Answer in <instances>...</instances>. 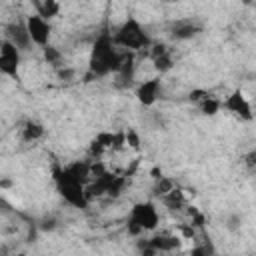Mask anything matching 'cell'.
Masks as SVG:
<instances>
[{
	"mask_svg": "<svg viewBox=\"0 0 256 256\" xmlns=\"http://www.w3.org/2000/svg\"><path fill=\"white\" fill-rule=\"evenodd\" d=\"M56 76H58V80H60V82H72V80L76 78V70L64 64V66L56 68Z\"/></svg>",
	"mask_w": 256,
	"mask_h": 256,
	"instance_id": "cell-26",
	"label": "cell"
},
{
	"mask_svg": "<svg viewBox=\"0 0 256 256\" xmlns=\"http://www.w3.org/2000/svg\"><path fill=\"white\" fill-rule=\"evenodd\" d=\"M36 8V14H40L46 20H52L60 14V2L58 0H30Z\"/></svg>",
	"mask_w": 256,
	"mask_h": 256,
	"instance_id": "cell-16",
	"label": "cell"
},
{
	"mask_svg": "<svg viewBox=\"0 0 256 256\" xmlns=\"http://www.w3.org/2000/svg\"><path fill=\"white\" fill-rule=\"evenodd\" d=\"M160 92H162V76H160V74L142 80V82L134 88V96H136V100H138L144 108L154 106L156 100L160 98Z\"/></svg>",
	"mask_w": 256,
	"mask_h": 256,
	"instance_id": "cell-9",
	"label": "cell"
},
{
	"mask_svg": "<svg viewBox=\"0 0 256 256\" xmlns=\"http://www.w3.org/2000/svg\"><path fill=\"white\" fill-rule=\"evenodd\" d=\"M210 96V92L208 90H204V88H194V90H190V94H188V100L192 102V104H200L204 98H208Z\"/></svg>",
	"mask_w": 256,
	"mask_h": 256,
	"instance_id": "cell-31",
	"label": "cell"
},
{
	"mask_svg": "<svg viewBox=\"0 0 256 256\" xmlns=\"http://www.w3.org/2000/svg\"><path fill=\"white\" fill-rule=\"evenodd\" d=\"M134 62H136V60H134V52L128 50V54H126L122 66H120L118 72L114 74V82H112L114 88H118V90H128V88L134 86V76H136V64H134Z\"/></svg>",
	"mask_w": 256,
	"mask_h": 256,
	"instance_id": "cell-11",
	"label": "cell"
},
{
	"mask_svg": "<svg viewBox=\"0 0 256 256\" xmlns=\"http://www.w3.org/2000/svg\"><path fill=\"white\" fill-rule=\"evenodd\" d=\"M202 30H204V24H202V20H198V18H178V20H172V22L166 26V34H168V38L174 40V42L192 40V38H196Z\"/></svg>",
	"mask_w": 256,
	"mask_h": 256,
	"instance_id": "cell-7",
	"label": "cell"
},
{
	"mask_svg": "<svg viewBox=\"0 0 256 256\" xmlns=\"http://www.w3.org/2000/svg\"><path fill=\"white\" fill-rule=\"evenodd\" d=\"M150 176H152V180H158V178L162 176V170H160L158 166H154V168L150 170Z\"/></svg>",
	"mask_w": 256,
	"mask_h": 256,
	"instance_id": "cell-35",
	"label": "cell"
},
{
	"mask_svg": "<svg viewBox=\"0 0 256 256\" xmlns=\"http://www.w3.org/2000/svg\"><path fill=\"white\" fill-rule=\"evenodd\" d=\"M130 222L138 224L144 232H152L158 228L160 224V216H158V210H156V204L152 200H142V202H136L130 212H128V218Z\"/></svg>",
	"mask_w": 256,
	"mask_h": 256,
	"instance_id": "cell-4",
	"label": "cell"
},
{
	"mask_svg": "<svg viewBox=\"0 0 256 256\" xmlns=\"http://www.w3.org/2000/svg\"><path fill=\"white\" fill-rule=\"evenodd\" d=\"M176 230L180 232L182 240H194L196 238V232H198V228H194L192 224H178Z\"/></svg>",
	"mask_w": 256,
	"mask_h": 256,
	"instance_id": "cell-29",
	"label": "cell"
},
{
	"mask_svg": "<svg viewBox=\"0 0 256 256\" xmlns=\"http://www.w3.org/2000/svg\"><path fill=\"white\" fill-rule=\"evenodd\" d=\"M242 222H244L242 214L230 212V214L226 216V230H228V232H238V230L242 228Z\"/></svg>",
	"mask_w": 256,
	"mask_h": 256,
	"instance_id": "cell-24",
	"label": "cell"
},
{
	"mask_svg": "<svg viewBox=\"0 0 256 256\" xmlns=\"http://www.w3.org/2000/svg\"><path fill=\"white\" fill-rule=\"evenodd\" d=\"M128 50H118V46L114 44L112 32L104 28L92 42L90 56H88V72L84 76V82H90L94 78H104L108 74H116Z\"/></svg>",
	"mask_w": 256,
	"mask_h": 256,
	"instance_id": "cell-1",
	"label": "cell"
},
{
	"mask_svg": "<svg viewBox=\"0 0 256 256\" xmlns=\"http://www.w3.org/2000/svg\"><path fill=\"white\" fill-rule=\"evenodd\" d=\"M242 162H244V166L248 170H256V148H252L250 152H246L242 156Z\"/></svg>",
	"mask_w": 256,
	"mask_h": 256,
	"instance_id": "cell-33",
	"label": "cell"
},
{
	"mask_svg": "<svg viewBox=\"0 0 256 256\" xmlns=\"http://www.w3.org/2000/svg\"><path fill=\"white\" fill-rule=\"evenodd\" d=\"M20 62H22V50L8 38H2V42H0V74L8 76L12 80H18Z\"/></svg>",
	"mask_w": 256,
	"mask_h": 256,
	"instance_id": "cell-5",
	"label": "cell"
},
{
	"mask_svg": "<svg viewBox=\"0 0 256 256\" xmlns=\"http://www.w3.org/2000/svg\"><path fill=\"white\" fill-rule=\"evenodd\" d=\"M114 44L122 50H130V52H140L144 48H150L152 46V36L146 32V28L140 24L138 18L134 16H128L114 32Z\"/></svg>",
	"mask_w": 256,
	"mask_h": 256,
	"instance_id": "cell-3",
	"label": "cell"
},
{
	"mask_svg": "<svg viewBox=\"0 0 256 256\" xmlns=\"http://www.w3.org/2000/svg\"><path fill=\"white\" fill-rule=\"evenodd\" d=\"M104 152H106V146L100 144L96 138H92L90 144H88V156H90L92 160H98L100 156H104Z\"/></svg>",
	"mask_w": 256,
	"mask_h": 256,
	"instance_id": "cell-25",
	"label": "cell"
},
{
	"mask_svg": "<svg viewBox=\"0 0 256 256\" xmlns=\"http://www.w3.org/2000/svg\"><path fill=\"white\" fill-rule=\"evenodd\" d=\"M160 202L164 204V208H168L170 212H180L182 208H186V196H184V190L182 188H172L168 194H164L160 198Z\"/></svg>",
	"mask_w": 256,
	"mask_h": 256,
	"instance_id": "cell-15",
	"label": "cell"
},
{
	"mask_svg": "<svg viewBox=\"0 0 256 256\" xmlns=\"http://www.w3.org/2000/svg\"><path fill=\"white\" fill-rule=\"evenodd\" d=\"M166 52H170V48H168V44L166 42H152V46L148 48V54H150V60L152 58H156V56H162V54H166Z\"/></svg>",
	"mask_w": 256,
	"mask_h": 256,
	"instance_id": "cell-27",
	"label": "cell"
},
{
	"mask_svg": "<svg viewBox=\"0 0 256 256\" xmlns=\"http://www.w3.org/2000/svg\"><path fill=\"white\" fill-rule=\"evenodd\" d=\"M222 110H226L228 114H232L234 118L242 120V122H252L254 120V110H252V104L250 100L246 98V94L236 88L232 90L224 100H222Z\"/></svg>",
	"mask_w": 256,
	"mask_h": 256,
	"instance_id": "cell-6",
	"label": "cell"
},
{
	"mask_svg": "<svg viewBox=\"0 0 256 256\" xmlns=\"http://www.w3.org/2000/svg\"><path fill=\"white\" fill-rule=\"evenodd\" d=\"M36 224H38V230L40 232H54L60 226V220L54 214H44L40 220H36Z\"/></svg>",
	"mask_w": 256,
	"mask_h": 256,
	"instance_id": "cell-23",
	"label": "cell"
},
{
	"mask_svg": "<svg viewBox=\"0 0 256 256\" xmlns=\"http://www.w3.org/2000/svg\"><path fill=\"white\" fill-rule=\"evenodd\" d=\"M42 56H44V60H46L48 64H52L54 68L64 66V64H62V52H60L56 46H52V44H48V46L42 48Z\"/></svg>",
	"mask_w": 256,
	"mask_h": 256,
	"instance_id": "cell-21",
	"label": "cell"
},
{
	"mask_svg": "<svg viewBox=\"0 0 256 256\" xmlns=\"http://www.w3.org/2000/svg\"><path fill=\"white\" fill-rule=\"evenodd\" d=\"M216 250L212 248V246H208V244H204V246H196V248H190V254L192 256H200V254H214Z\"/></svg>",
	"mask_w": 256,
	"mask_h": 256,
	"instance_id": "cell-34",
	"label": "cell"
},
{
	"mask_svg": "<svg viewBox=\"0 0 256 256\" xmlns=\"http://www.w3.org/2000/svg\"><path fill=\"white\" fill-rule=\"evenodd\" d=\"M174 66H176V62H174L172 52H166V54H162V56L152 58V68H154V72H156V74H160V76L168 74Z\"/></svg>",
	"mask_w": 256,
	"mask_h": 256,
	"instance_id": "cell-17",
	"label": "cell"
},
{
	"mask_svg": "<svg viewBox=\"0 0 256 256\" xmlns=\"http://www.w3.org/2000/svg\"><path fill=\"white\" fill-rule=\"evenodd\" d=\"M126 144L132 148V150H140V136L134 128H128L126 130Z\"/></svg>",
	"mask_w": 256,
	"mask_h": 256,
	"instance_id": "cell-32",
	"label": "cell"
},
{
	"mask_svg": "<svg viewBox=\"0 0 256 256\" xmlns=\"http://www.w3.org/2000/svg\"><path fill=\"white\" fill-rule=\"evenodd\" d=\"M128 144H126V130H118L114 134V144H112V152H120L124 150Z\"/></svg>",
	"mask_w": 256,
	"mask_h": 256,
	"instance_id": "cell-30",
	"label": "cell"
},
{
	"mask_svg": "<svg viewBox=\"0 0 256 256\" xmlns=\"http://www.w3.org/2000/svg\"><path fill=\"white\" fill-rule=\"evenodd\" d=\"M24 22H26V28L30 32V38H32L34 46L44 48V46L50 44V36H52V24H50V20L42 18L40 14H28L24 18Z\"/></svg>",
	"mask_w": 256,
	"mask_h": 256,
	"instance_id": "cell-8",
	"label": "cell"
},
{
	"mask_svg": "<svg viewBox=\"0 0 256 256\" xmlns=\"http://www.w3.org/2000/svg\"><path fill=\"white\" fill-rule=\"evenodd\" d=\"M126 184H128V174L116 176V178L112 180V184L108 186V194H106V196H110V198H118V196L124 192Z\"/></svg>",
	"mask_w": 256,
	"mask_h": 256,
	"instance_id": "cell-22",
	"label": "cell"
},
{
	"mask_svg": "<svg viewBox=\"0 0 256 256\" xmlns=\"http://www.w3.org/2000/svg\"><path fill=\"white\" fill-rule=\"evenodd\" d=\"M148 240H150V244L158 250V254H160V252H174V250H178L180 244H182V236H178V234H166V232L154 234V236H150Z\"/></svg>",
	"mask_w": 256,
	"mask_h": 256,
	"instance_id": "cell-12",
	"label": "cell"
},
{
	"mask_svg": "<svg viewBox=\"0 0 256 256\" xmlns=\"http://www.w3.org/2000/svg\"><path fill=\"white\" fill-rule=\"evenodd\" d=\"M254 10H256V2H254Z\"/></svg>",
	"mask_w": 256,
	"mask_h": 256,
	"instance_id": "cell-37",
	"label": "cell"
},
{
	"mask_svg": "<svg viewBox=\"0 0 256 256\" xmlns=\"http://www.w3.org/2000/svg\"><path fill=\"white\" fill-rule=\"evenodd\" d=\"M62 168H64V172H66L70 178H74V180H80V182H84V184H88V182L92 180V174H90V160H74V162H70V164L62 166Z\"/></svg>",
	"mask_w": 256,
	"mask_h": 256,
	"instance_id": "cell-13",
	"label": "cell"
},
{
	"mask_svg": "<svg viewBox=\"0 0 256 256\" xmlns=\"http://www.w3.org/2000/svg\"><path fill=\"white\" fill-rule=\"evenodd\" d=\"M172 188H176V182H174V178H170V176H160L158 180H154V184H152V196L154 198H162L164 194H168Z\"/></svg>",
	"mask_w": 256,
	"mask_h": 256,
	"instance_id": "cell-19",
	"label": "cell"
},
{
	"mask_svg": "<svg viewBox=\"0 0 256 256\" xmlns=\"http://www.w3.org/2000/svg\"><path fill=\"white\" fill-rule=\"evenodd\" d=\"M114 134H116V132H112V130H110V132H108V130H102V132H98L94 138H96L100 144H104V146H106V150H112V144H114Z\"/></svg>",
	"mask_w": 256,
	"mask_h": 256,
	"instance_id": "cell-28",
	"label": "cell"
},
{
	"mask_svg": "<svg viewBox=\"0 0 256 256\" xmlns=\"http://www.w3.org/2000/svg\"><path fill=\"white\" fill-rule=\"evenodd\" d=\"M186 216L190 218V224L194 226V228H198V230H204V226H206V216H204V212L200 210V208H196V206H188L186 204Z\"/></svg>",
	"mask_w": 256,
	"mask_h": 256,
	"instance_id": "cell-20",
	"label": "cell"
},
{
	"mask_svg": "<svg viewBox=\"0 0 256 256\" xmlns=\"http://www.w3.org/2000/svg\"><path fill=\"white\" fill-rule=\"evenodd\" d=\"M44 134H46V128H44V124L38 122V120H28V122L20 128V140H22L24 144L38 142Z\"/></svg>",
	"mask_w": 256,
	"mask_h": 256,
	"instance_id": "cell-14",
	"label": "cell"
},
{
	"mask_svg": "<svg viewBox=\"0 0 256 256\" xmlns=\"http://www.w3.org/2000/svg\"><path fill=\"white\" fill-rule=\"evenodd\" d=\"M4 38H8L10 42H14L22 52L32 50V46H34V42H32V38H30V32H28L24 20L8 22V24L4 26Z\"/></svg>",
	"mask_w": 256,
	"mask_h": 256,
	"instance_id": "cell-10",
	"label": "cell"
},
{
	"mask_svg": "<svg viewBox=\"0 0 256 256\" xmlns=\"http://www.w3.org/2000/svg\"><path fill=\"white\" fill-rule=\"evenodd\" d=\"M52 178H54V184H56V192L58 196L72 208H78V210H86L90 206V198H88V192H86V184L80 182V180H74L70 178L62 166L54 164L52 168Z\"/></svg>",
	"mask_w": 256,
	"mask_h": 256,
	"instance_id": "cell-2",
	"label": "cell"
},
{
	"mask_svg": "<svg viewBox=\"0 0 256 256\" xmlns=\"http://www.w3.org/2000/svg\"><path fill=\"white\" fill-rule=\"evenodd\" d=\"M198 106V110H200V114L202 116H208V118H212V116H216L220 110H222V100H218V98H214L212 94L208 96V98H204L200 104H196Z\"/></svg>",
	"mask_w": 256,
	"mask_h": 256,
	"instance_id": "cell-18",
	"label": "cell"
},
{
	"mask_svg": "<svg viewBox=\"0 0 256 256\" xmlns=\"http://www.w3.org/2000/svg\"><path fill=\"white\" fill-rule=\"evenodd\" d=\"M164 2H172V4H176V2H182V0H164Z\"/></svg>",
	"mask_w": 256,
	"mask_h": 256,
	"instance_id": "cell-36",
	"label": "cell"
}]
</instances>
